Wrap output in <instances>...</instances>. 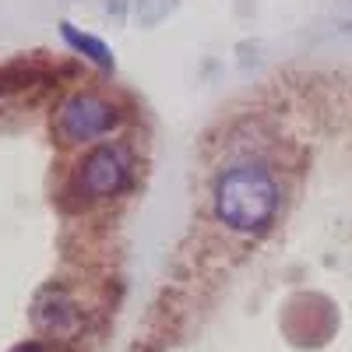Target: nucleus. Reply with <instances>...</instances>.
<instances>
[{
    "label": "nucleus",
    "instance_id": "20e7f679",
    "mask_svg": "<svg viewBox=\"0 0 352 352\" xmlns=\"http://www.w3.org/2000/svg\"><path fill=\"white\" fill-rule=\"evenodd\" d=\"M32 320L53 342H78L88 324V314L81 310L78 296L64 282H50L39 289V296L32 303Z\"/></svg>",
    "mask_w": 352,
    "mask_h": 352
},
{
    "label": "nucleus",
    "instance_id": "39448f33",
    "mask_svg": "<svg viewBox=\"0 0 352 352\" xmlns=\"http://www.w3.org/2000/svg\"><path fill=\"white\" fill-rule=\"evenodd\" d=\"M60 36H64V43L78 53V56H85L88 64H96L99 71H113L116 67V60H113V50L99 39V36H88V32H81V28L74 25V21H60Z\"/></svg>",
    "mask_w": 352,
    "mask_h": 352
},
{
    "label": "nucleus",
    "instance_id": "7ed1b4c3",
    "mask_svg": "<svg viewBox=\"0 0 352 352\" xmlns=\"http://www.w3.org/2000/svg\"><path fill=\"white\" fill-rule=\"evenodd\" d=\"M120 120H124L120 106L99 92H71L53 113V127L64 138V144L99 141L120 127Z\"/></svg>",
    "mask_w": 352,
    "mask_h": 352
},
{
    "label": "nucleus",
    "instance_id": "f03ea898",
    "mask_svg": "<svg viewBox=\"0 0 352 352\" xmlns=\"http://www.w3.org/2000/svg\"><path fill=\"white\" fill-rule=\"evenodd\" d=\"M134 180V155L124 141H99L92 144L71 173V190L85 201H109L120 197Z\"/></svg>",
    "mask_w": 352,
    "mask_h": 352
},
{
    "label": "nucleus",
    "instance_id": "423d86ee",
    "mask_svg": "<svg viewBox=\"0 0 352 352\" xmlns=\"http://www.w3.org/2000/svg\"><path fill=\"white\" fill-rule=\"evenodd\" d=\"M46 78V71L32 60H14V64H4L0 67V96H11V92H21V88H32Z\"/></svg>",
    "mask_w": 352,
    "mask_h": 352
},
{
    "label": "nucleus",
    "instance_id": "6e6552de",
    "mask_svg": "<svg viewBox=\"0 0 352 352\" xmlns=\"http://www.w3.org/2000/svg\"><path fill=\"white\" fill-rule=\"evenodd\" d=\"M14 352H64L56 342H25V345H18Z\"/></svg>",
    "mask_w": 352,
    "mask_h": 352
},
{
    "label": "nucleus",
    "instance_id": "f257e3e1",
    "mask_svg": "<svg viewBox=\"0 0 352 352\" xmlns=\"http://www.w3.org/2000/svg\"><path fill=\"white\" fill-rule=\"evenodd\" d=\"M212 215L219 226L240 236H264L282 215V184L268 162L240 159L215 173L212 180Z\"/></svg>",
    "mask_w": 352,
    "mask_h": 352
},
{
    "label": "nucleus",
    "instance_id": "0eeeda50",
    "mask_svg": "<svg viewBox=\"0 0 352 352\" xmlns=\"http://www.w3.org/2000/svg\"><path fill=\"white\" fill-rule=\"evenodd\" d=\"M173 8H176V0H138V18L144 28H152V25L166 21Z\"/></svg>",
    "mask_w": 352,
    "mask_h": 352
}]
</instances>
